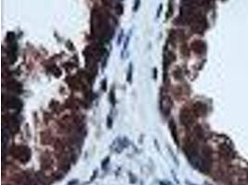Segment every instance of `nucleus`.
Returning a JSON list of instances; mask_svg holds the SVG:
<instances>
[{
  "instance_id": "1",
  "label": "nucleus",
  "mask_w": 248,
  "mask_h": 185,
  "mask_svg": "<svg viewBox=\"0 0 248 185\" xmlns=\"http://www.w3.org/2000/svg\"><path fill=\"white\" fill-rule=\"evenodd\" d=\"M7 107L9 108H20L22 107V103L20 99L14 96H10L7 100Z\"/></svg>"
},
{
  "instance_id": "2",
  "label": "nucleus",
  "mask_w": 248,
  "mask_h": 185,
  "mask_svg": "<svg viewBox=\"0 0 248 185\" xmlns=\"http://www.w3.org/2000/svg\"><path fill=\"white\" fill-rule=\"evenodd\" d=\"M131 78H132V65H129V70H128V80L130 82H131Z\"/></svg>"
},
{
  "instance_id": "3",
  "label": "nucleus",
  "mask_w": 248,
  "mask_h": 185,
  "mask_svg": "<svg viewBox=\"0 0 248 185\" xmlns=\"http://www.w3.org/2000/svg\"><path fill=\"white\" fill-rule=\"evenodd\" d=\"M139 6H140V0H136V6H135V8H134V10H135V11L138 10Z\"/></svg>"
},
{
  "instance_id": "4",
  "label": "nucleus",
  "mask_w": 248,
  "mask_h": 185,
  "mask_svg": "<svg viewBox=\"0 0 248 185\" xmlns=\"http://www.w3.org/2000/svg\"><path fill=\"white\" fill-rule=\"evenodd\" d=\"M111 121L110 118H108V128H111Z\"/></svg>"
}]
</instances>
